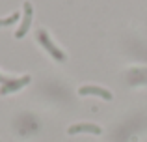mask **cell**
I'll return each mask as SVG.
<instances>
[{
	"label": "cell",
	"instance_id": "6da1fadb",
	"mask_svg": "<svg viewBox=\"0 0 147 142\" xmlns=\"http://www.w3.org/2000/svg\"><path fill=\"white\" fill-rule=\"evenodd\" d=\"M37 41H39L41 45L45 47V51L49 52L50 56H52L54 60H58V62H65L67 60V56H65V52H61L60 49L56 47V45L52 43V39L49 37V32L47 30H43V28H39L37 30Z\"/></svg>",
	"mask_w": 147,
	"mask_h": 142
},
{
	"label": "cell",
	"instance_id": "7a4b0ae2",
	"mask_svg": "<svg viewBox=\"0 0 147 142\" xmlns=\"http://www.w3.org/2000/svg\"><path fill=\"white\" fill-rule=\"evenodd\" d=\"M32 17H34L32 4H30V2H24V15H22V22H21V26H19V30L15 32V37H17V39H21V37L26 36L30 24H32Z\"/></svg>",
	"mask_w": 147,
	"mask_h": 142
},
{
	"label": "cell",
	"instance_id": "3957f363",
	"mask_svg": "<svg viewBox=\"0 0 147 142\" xmlns=\"http://www.w3.org/2000/svg\"><path fill=\"white\" fill-rule=\"evenodd\" d=\"M28 82H30L28 75L21 77V79H7V82H4L2 86H0V94L6 95V94H11V92H17V90H21L22 86H26Z\"/></svg>",
	"mask_w": 147,
	"mask_h": 142
},
{
	"label": "cell",
	"instance_id": "277c9868",
	"mask_svg": "<svg viewBox=\"0 0 147 142\" xmlns=\"http://www.w3.org/2000/svg\"><path fill=\"white\" fill-rule=\"evenodd\" d=\"M78 94H80V95H99V97L106 99V101H110V99L114 97L110 90H106V88H100V86H80V88H78Z\"/></svg>",
	"mask_w": 147,
	"mask_h": 142
},
{
	"label": "cell",
	"instance_id": "5b68a950",
	"mask_svg": "<svg viewBox=\"0 0 147 142\" xmlns=\"http://www.w3.org/2000/svg\"><path fill=\"white\" fill-rule=\"evenodd\" d=\"M69 135H76V133H91V135H100L102 129L99 125H93V124H76V125H71L67 129Z\"/></svg>",
	"mask_w": 147,
	"mask_h": 142
},
{
	"label": "cell",
	"instance_id": "8992f818",
	"mask_svg": "<svg viewBox=\"0 0 147 142\" xmlns=\"http://www.w3.org/2000/svg\"><path fill=\"white\" fill-rule=\"evenodd\" d=\"M19 11H15V13H11L9 17H6V19H0V26H11L13 22H17L19 21Z\"/></svg>",
	"mask_w": 147,
	"mask_h": 142
}]
</instances>
